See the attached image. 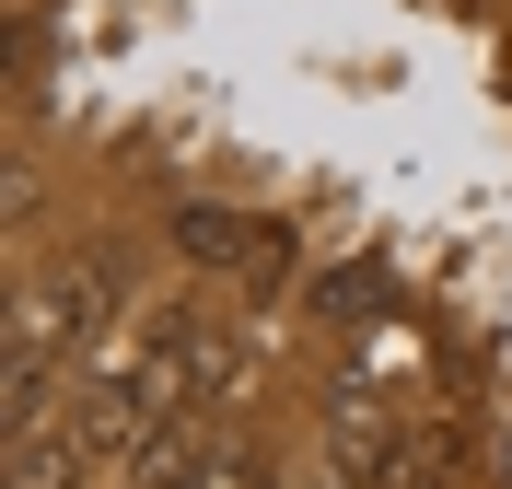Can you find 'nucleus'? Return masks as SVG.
I'll return each mask as SVG.
<instances>
[{"instance_id":"obj_1","label":"nucleus","mask_w":512,"mask_h":489,"mask_svg":"<svg viewBox=\"0 0 512 489\" xmlns=\"http://www.w3.org/2000/svg\"><path fill=\"white\" fill-rule=\"evenodd\" d=\"M175 257L233 268V280H256V292H280V280H291V233L256 222V210H210V198H187V210H175Z\"/></svg>"},{"instance_id":"obj_3","label":"nucleus","mask_w":512,"mask_h":489,"mask_svg":"<svg viewBox=\"0 0 512 489\" xmlns=\"http://www.w3.org/2000/svg\"><path fill=\"white\" fill-rule=\"evenodd\" d=\"M326 315H338V326L384 315V280H373V268H350V280H326Z\"/></svg>"},{"instance_id":"obj_2","label":"nucleus","mask_w":512,"mask_h":489,"mask_svg":"<svg viewBox=\"0 0 512 489\" xmlns=\"http://www.w3.org/2000/svg\"><path fill=\"white\" fill-rule=\"evenodd\" d=\"M350 489H443L431 431H373V443H350Z\"/></svg>"}]
</instances>
